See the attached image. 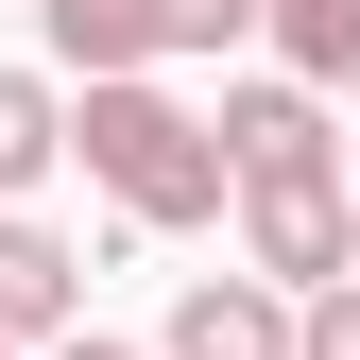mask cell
<instances>
[{
    "label": "cell",
    "instance_id": "6da1fadb",
    "mask_svg": "<svg viewBox=\"0 0 360 360\" xmlns=\"http://www.w3.org/2000/svg\"><path fill=\"white\" fill-rule=\"evenodd\" d=\"M69 155H86V189H103L138 240H189L206 206H240V172H223V120L206 103H172V86H86L69 103Z\"/></svg>",
    "mask_w": 360,
    "mask_h": 360
},
{
    "label": "cell",
    "instance_id": "7a4b0ae2",
    "mask_svg": "<svg viewBox=\"0 0 360 360\" xmlns=\"http://www.w3.org/2000/svg\"><path fill=\"white\" fill-rule=\"evenodd\" d=\"M240 275H275L292 309L360 275V172H292V189H240Z\"/></svg>",
    "mask_w": 360,
    "mask_h": 360
},
{
    "label": "cell",
    "instance_id": "3957f363",
    "mask_svg": "<svg viewBox=\"0 0 360 360\" xmlns=\"http://www.w3.org/2000/svg\"><path fill=\"white\" fill-rule=\"evenodd\" d=\"M223 172L240 189H292V172H343V138H326V86H292V69H257V86H223Z\"/></svg>",
    "mask_w": 360,
    "mask_h": 360
},
{
    "label": "cell",
    "instance_id": "277c9868",
    "mask_svg": "<svg viewBox=\"0 0 360 360\" xmlns=\"http://www.w3.org/2000/svg\"><path fill=\"white\" fill-rule=\"evenodd\" d=\"M155 360H309V309L275 275H189L172 326H155Z\"/></svg>",
    "mask_w": 360,
    "mask_h": 360
},
{
    "label": "cell",
    "instance_id": "5b68a950",
    "mask_svg": "<svg viewBox=\"0 0 360 360\" xmlns=\"http://www.w3.org/2000/svg\"><path fill=\"white\" fill-rule=\"evenodd\" d=\"M0 343H18V360L86 343V240H52L34 206H0Z\"/></svg>",
    "mask_w": 360,
    "mask_h": 360
},
{
    "label": "cell",
    "instance_id": "8992f818",
    "mask_svg": "<svg viewBox=\"0 0 360 360\" xmlns=\"http://www.w3.org/2000/svg\"><path fill=\"white\" fill-rule=\"evenodd\" d=\"M34 34H52L86 86H138L155 69V0H34Z\"/></svg>",
    "mask_w": 360,
    "mask_h": 360
},
{
    "label": "cell",
    "instance_id": "52a82bcc",
    "mask_svg": "<svg viewBox=\"0 0 360 360\" xmlns=\"http://www.w3.org/2000/svg\"><path fill=\"white\" fill-rule=\"evenodd\" d=\"M52 155H69V86L52 69H0V206L52 189Z\"/></svg>",
    "mask_w": 360,
    "mask_h": 360
},
{
    "label": "cell",
    "instance_id": "ba28073f",
    "mask_svg": "<svg viewBox=\"0 0 360 360\" xmlns=\"http://www.w3.org/2000/svg\"><path fill=\"white\" fill-rule=\"evenodd\" d=\"M275 69L292 86H360V0H275Z\"/></svg>",
    "mask_w": 360,
    "mask_h": 360
},
{
    "label": "cell",
    "instance_id": "9c48e42d",
    "mask_svg": "<svg viewBox=\"0 0 360 360\" xmlns=\"http://www.w3.org/2000/svg\"><path fill=\"white\" fill-rule=\"evenodd\" d=\"M240 34H275V0H155V52H240Z\"/></svg>",
    "mask_w": 360,
    "mask_h": 360
},
{
    "label": "cell",
    "instance_id": "30bf717a",
    "mask_svg": "<svg viewBox=\"0 0 360 360\" xmlns=\"http://www.w3.org/2000/svg\"><path fill=\"white\" fill-rule=\"evenodd\" d=\"M309 360H360V275H343V292H309Z\"/></svg>",
    "mask_w": 360,
    "mask_h": 360
},
{
    "label": "cell",
    "instance_id": "8fae6325",
    "mask_svg": "<svg viewBox=\"0 0 360 360\" xmlns=\"http://www.w3.org/2000/svg\"><path fill=\"white\" fill-rule=\"evenodd\" d=\"M52 360H155V343H103V326H86V343H52Z\"/></svg>",
    "mask_w": 360,
    "mask_h": 360
},
{
    "label": "cell",
    "instance_id": "7c38bea8",
    "mask_svg": "<svg viewBox=\"0 0 360 360\" xmlns=\"http://www.w3.org/2000/svg\"><path fill=\"white\" fill-rule=\"evenodd\" d=\"M0 360H18V343H0Z\"/></svg>",
    "mask_w": 360,
    "mask_h": 360
}]
</instances>
